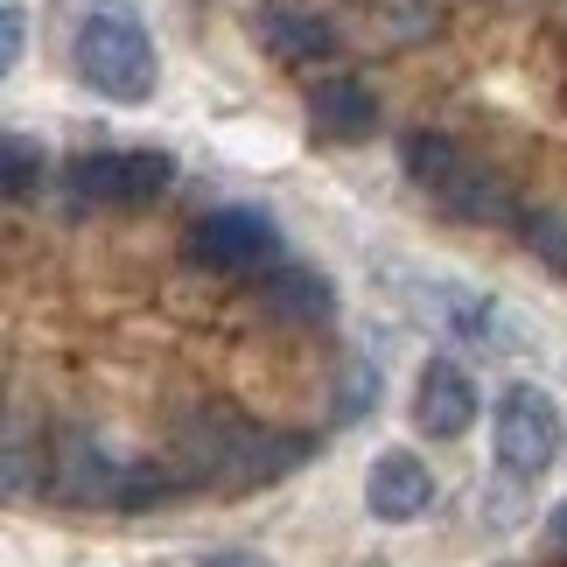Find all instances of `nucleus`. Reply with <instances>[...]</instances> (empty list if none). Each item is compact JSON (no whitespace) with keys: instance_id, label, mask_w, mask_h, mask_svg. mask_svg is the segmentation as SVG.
<instances>
[{"instance_id":"6ab92c4d","label":"nucleus","mask_w":567,"mask_h":567,"mask_svg":"<svg viewBox=\"0 0 567 567\" xmlns=\"http://www.w3.org/2000/svg\"><path fill=\"white\" fill-rule=\"evenodd\" d=\"M547 533H554V539H560V547H567V505H560V512L547 518Z\"/></svg>"},{"instance_id":"6e6552de","label":"nucleus","mask_w":567,"mask_h":567,"mask_svg":"<svg viewBox=\"0 0 567 567\" xmlns=\"http://www.w3.org/2000/svg\"><path fill=\"white\" fill-rule=\"evenodd\" d=\"M427 505H434V470L413 449H385L372 463V476H364V512L379 526H413Z\"/></svg>"},{"instance_id":"f3484780","label":"nucleus","mask_w":567,"mask_h":567,"mask_svg":"<svg viewBox=\"0 0 567 567\" xmlns=\"http://www.w3.org/2000/svg\"><path fill=\"white\" fill-rule=\"evenodd\" d=\"M21 50H29V8H21V0H8V8H0V63H21Z\"/></svg>"},{"instance_id":"2eb2a0df","label":"nucleus","mask_w":567,"mask_h":567,"mask_svg":"<svg viewBox=\"0 0 567 567\" xmlns=\"http://www.w3.org/2000/svg\"><path fill=\"white\" fill-rule=\"evenodd\" d=\"M372 406H379V372H372L364 358H351V364H343V400H337V421L351 427L358 413H372Z\"/></svg>"},{"instance_id":"4468645a","label":"nucleus","mask_w":567,"mask_h":567,"mask_svg":"<svg viewBox=\"0 0 567 567\" xmlns=\"http://www.w3.org/2000/svg\"><path fill=\"white\" fill-rule=\"evenodd\" d=\"M526 246L547 259L554 274H567V204H547V210L526 217Z\"/></svg>"},{"instance_id":"1a4fd4ad","label":"nucleus","mask_w":567,"mask_h":567,"mask_svg":"<svg viewBox=\"0 0 567 567\" xmlns=\"http://www.w3.org/2000/svg\"><path fill=\"white\" fill-rule=\"evenodd\" d=\"M259 42L288 63V71H316V63H330L337 56V29H330V14H316V8H301V0H267L259 8Z\"/></svg>"},{"instance_id":"423d86ee","label":"nucleus","mask_w":567,"mask_h":567,"mask_svg":"<svg viewBox=\"0 0 567 567\" xmlns=\"http://www.w3.org/2000/svg\"><path fill=\"white\" fill-rule=\"evenodd\" d=\"M189 259L210 274H252V267H280V231L267 210H246V204H225L210 210L204 225L189 231Z\"/></svg>"},{"instance_id":"f8f14e48","label":"nucleus","mask_w":567,"mask_h":567,"mask_svg":"<svg viewBox=\"0 0 567 567\" xmlns=\"http://www.w3.org/2000/svg\"><path fill=\"white\" fill-rule=\"evenodd\" d=\"M309 126L322 141H364L379 126V99H372V84H358V78H322L316 92H309Z\"/></svg>"},{"instance_id":"20e7f679","label":"nucleus","mask_w":567,"mask_h":567,"mask_svg":"<svg viewBox=\"0 0 567 567\" xmlns=\"http://www.w3.org/2000/svg\"><path fill=\"white\" fill-rule=\"evenodd\" d=\"M491 449H497V470L505 476H547L567 449V413L554 392L539 385H512L497 400V427H491Z\"/></svg>"},{"instance_id":"f257e3e1","label":"nucleus","mask_w":567,"mask_h":567,"mask_svg":"<svg viewBox=\"0 0 567 567\" xmlns=\"http://www.w3.org/2000/svg\"><path fill=\"white\" fill-rule=\"evenodd\" d=\"M183 449H189V476H204L217 491H267L309 455V442L246 427V421H231V413H204V421L183 434Z\"/></svg>"},{"instance_id":"dca6fc26","label":"nucleus","mask_w":567,"mask_h":567,"mask_svg":"<svg viewBox=\"0 0 567 567\" xmlns=\"http://www.w3.org/2000/svg\"><path fill=\"white\" fill-rule=\"evenodd\" d=\"M35 476H42V449L29 455V421H8V491L29 497Z\"/></svg>"},{"instance_id":"0eeeda50","label":"nucleus","mask_w":567,"mask_h":567,"mask_svg":"<svg viewBox=\"0 0 567 567\" xmlns=\"http://www.w3.org/2000/svg\"><path fill=\"white\" fill-rule=\"evenodd\" d=\"M413 421H421L434 442H455L476 421V379L463 372V358H427L421 379H413Z\"/></svg>"},{"instance_id":"ddd939ff","label":"nucleus","mask_w":567,"mask_h":567,"mask_svg":"<svg viewBox=\"0 0 567 567\" xmlns=\"http://www.w3.org/2000/svg\"><path fill=\"white\" fill-rule=\"evenodd\" d=\"M0 183H8V204H29L35 183H42V147L21 134V126L0 141Z\"/></svg>"},{"instance_id":"7ed1b4c3","label":"nucleus","mask_w":567,"mask_h":567,"mask_svg":"<svg viewBox=\"0 0 567 567\" xmlns=\"http://www.w3.org/2000/svg\"><path fill=\"white\" fill-rule=\"evenodd\" d=\"M406 176L421 183L442 210L470 217V225H512V189L491 176L484 162H470L449 134H406Z\"/></svg>"},{"instance_id":"f03ea898","label":"nucleus","mask_w":567,"mask_h":567,"mask_svg":"<svg viewBox=\"0 0 567 567\" xmlns=\"http://www.w3.org/2000/svg\"><path fill=\"white\" fill-rule=\"evenodd\" d=\"M78 71L92 92L105 99H120V105H141L147 92H155V35L141 29V14H126V8H92L78 21Z\"/></svg>"},{"instance_id":"39448f33","label":"nucleus","mask_w":567,"mask_h":567,"mask_svg":"<svg viewBox=\"0 0 567 567\" xmlns=\"http://www.w3.org/2000/svg\"><path fill=\"white\" fill-rule=\"evenodd\" d=\"M176 183V162L162 147H99L71 162V196L78 204H147Z\"/></svg>"},{"instance_id":"9b49d317","label":"nucleus","mask_w":567,"mask_h":567,"mask_svg":"<svg viewBox=\"0 0 567 567\" xmlns=\"http://www.w3.org/2000/svg\"><path fill=\"white\" fill-rule=\"evenodd\" d=\"M259 309L280 316V322H330L337 316V288L316 267L280 259V267H267V280H259Z\"/></svg>"},{"instance_id":"9d476101","label":"nucleus","mask_w":567,"mask_h":567,"mask_svg":"<svg viewBox=\"0 0 567 567\" xmlns=\"http://www.w3.org/2000/svg\"><path fill=\"white\" fill-rule=\"evenodd\" d=\"M413 301H421V316L434 322V330H449V337H463V343H497V330H505L497 301L463 288V280H421Z\"/></svg>"},{"instance_id":"a211bd4d","label":"nucleus","mask_w":567,"mask_h":567,"mask_svg":"<svg viewBox=\"0 0 567 567\" xmlns=\"http://www.w3.org/2000/svg\"><path fill=\"white\" fill-rule=\"evenodd\" d=\"M204 567H274V560H259V554H210Z\"/></svg>"}]
</instances>
